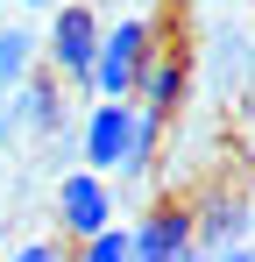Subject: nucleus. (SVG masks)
<instances>
[{
    "mask_svg": "<svg viewBox=\"0 0 255 262\" xmlns=\"http://www.w3.org/2000/svg\"><path fill=\"white\" fill-rule=\"evenodd\" d=\"M156 135H163V121L142 114L135 99H99V106L85 114V170H99V177H142L149 156H156Z\"/></svg>",
    "mask_w": 255,
    "mask_h": 262,
    "instance_id": "obj_1",
    "label": "nucleus"
},
{
    "mask_svg": "<svg viewBox=\"0 0 255 262\" xmlns=\"http://www.w3.org/2000/svg\"><path fill=\"white\" fill-rule=\"evenodd\" d=\"M149 64V21L128 14L114 29H99V57H92V92L99 99H135V78Z\"/></svg>",
    "mask_w": 255,
    "mask_h": 262,
    "instance_id": "obj_2",
    "label": "nucleus"
},
{
    "mask_svg": "<svg viewBox=\"0 0 255 262\" xmlns=\"http://www.w3.org/2000/svg\"><path fill=\"white\" fill-rule=\"evenodd\" d=\"M92 57H99V14L85 0H64L50 21V71L71 85H92Z\"/></svg>",
    "mask_w": 255,
    "mask_h": 262,
    "instance_id": "obj_3",
    "label": "nucleus"
},
{
    "mask_svg": "<svg viewBox=\"0 0 255 262\" xmlns=\"http://www.w3.org/2000/svg\"><path fill=\"white\" fill-rule=\"evenodd\" d=\"M107 220H114V191H107L99 170H71L57 184V227H64V234L85 241V234H99Z\"/></svg>",
    "mask_w": 255,
    "mask_h": 262,
    "instance_id": "obj_4",
    "label": "nucleus"
},
{
    "mask_svg": "<svg viewBox=\"0 0 255 262\" xmlns=\"http://www.w3.org/2000/svg\"><path fill=\"white\" fill-rule=\"evenodd\" d=\"M135 234V262H177L192 248V213L184 206H156V213L142 220V227H128Z\"/></svg>",
    "mask_w": 255,
    "mask_h": 262,
    "instance_id": "obj_5",
    "label": "nucleus"
},
{
    "mask_svg": "<svg viewBox=\"0 0 255 262\" xmlns=\"http://www.w3.org/2000/svg\"><path fill=\"white\" fill-rule=\"evenodd\" d=\"M255 234V213H248V199H206L199 213H192V241L199 248H234V241H248Z\"/></svg>",
    "mask_w": 255,
    "mask_h": 262,
    "instance_id": "obj_6",
    "label": "nucleus"
},
{
    "mask_svg": "<svg viewBox=\"0 0 255 262\" xmlns=\"http://www.w3.org/2000/svg\"><path fill=\"white\" fill-rule=\"evenodd\" d=\"M135 92H142V114H156V121H170L177 114V99H184V64H142V78H135Z\"/></svg>",
    "mask_w": 255,
    "mask_h": 262,
    "instance_id": "obj_7",
    "label": "nucleus"
},
{
    "mask_svg": "<svg viewBox=\"0 0 255 262\" xmlns=\"http://www.w3.org/2000/svg\"><path fill=\"white\" fill-rule=\"evenodd\" d=\"M29 71H36V36H29L22 21H7V29H0V92H14Z\"/></svg>",
    "mask_w": 255,
    "mask_h": 262,
    "instance_id": "obj_8",
    "label": "nucleus"
},
{
    "mask_svg": "<svg viewBox=\"0 0 255 262\" xmlns=\"http://www.w3.org/2000/svg\"><path fill=\"white\" fill-rule=\"evenodd\" d=\"M78 262H135V234L107 220L99 234H85V248H78Z\"/></svg>",
    "mask_w": 255,
    "mask_h": 262,
    "instance_id": "obj_9",
    "label": "nucleus"
},
{
    "mask_svg": "<svg viewBox=\"0 0 255 262\" xmlns=\"http://www.w3.org/2000/svg\"><path fill=\"white\" fill-rule=\"evenodd\" d=\"M177 262H255V255L241 248V241H234V248H199V241H192V248H184Z\"/></svg>",
    "mask_w": 255,
    "mask_h": 262,
    "instance_id": "obj_10",
    "label": "nucleus"
},
{
    "mask_svg": "<svg viewBox=\"0 0 255 262\" xmlns=\"http://www.w3.org/2000/svg\"><path fill=\"white\" fill-rule=\"evenodd\" d=\"M14 262H64V255H57L50 241H29V248H22V255H14Z\"/></svg>",
    "mask_w": 255,
    "mask_h": 262,
    "instance_id": "obj_11",
    "label": "nucleus"
},
{
    "mask_svg": "<svg viewBox=\"0 0 255 262\" xmlns=\"http://www.w3.org/2000/svg\"><path fill=\"white\" fill-rule=\"evenodd\" d=\"M29 7H57V0H29Z\"/></svg>",
    "mask_w": 255,
    "mask_h": 262,
    "instance_id": "obj_12",
    "label": "nucleus"
},
{
    "mask_svg": "<svg viewBox=\"0 0 255 262\" xmlns=\"http://www.w3.org/2000/svg\"><path fill=\"white\" fill-rule=\"evenodd\" d=\"M248 213H255V199H248Z\"/></svg>",
    "mask_w": 255,
    "mask_h": 262,
    "instance_id": "obj_13",
    "label": "nucleus"
}]
</instances>
